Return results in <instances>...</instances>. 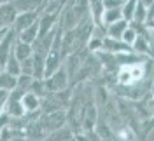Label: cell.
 Segmentation results:
<instances>
[{"instance_id":"cell-1","label":"cell","mask_w":154,"mask_h":141,"mask_svg":"<svg viewBox=\"0 0 154 141\" xmlns=\"http://www.w3.org/2000/svg\"><path fill=\"white\" fill-rule=\"evenodd\" d=\"M68 84V78H67V73H65V70H58V72H54L53 75L49 77L48 80H46V85H48L49 91H61V89H65Z\"/></svg>"},{"instance_id":"cell-2","label":"cell","mask_w":154,"mask_h":141,"mask_svg":"<svg viewBox=\"0 0 154 141\" xmlns=\"http://www.w3.org/2000/svg\"><path fill=\"white\" fill-rule=\"evenodd\" d=\"M14 21H16V30L18 31H23V30H26L28 26H32L33 23H37V12L35 10H25Z\"/></svg>"},{"instance_id":"cell-3","label":"cell","mask_w":154,"mask_h":141,"mask_svg":"<svg viewBox=\"0 0 154 141\" xmlns=\"http://www.w3.org/2000/svg\"><path fill=\"white\" fill-rule=\"evenodd\" d=\"M102 46L105 51L109 52H114V54H128L130 51H131V47L126 46V44H121V42H117V40H110V38H107L102 42Z\"/></svg>"},{"instance_id":"cell-4","label":"cell","mask_w":154,"mask_h":141,"mask_svg":"<svg viewBox=\"0 0 154 141\" xmlns=\"http://www.w3.org/2000/svg\"><path fill=\"white\" fill-rule=\"evenodd\" d=\"M12 54H14V57L18 59V63H21V61H25V59L32 57V46H30V44L18 42L16 46L12 47Z\"/></svg>"},{"instance_id":"cell-5","label":"cell","mask_w":154,"mask_h":141,"mask_svg":"<svg viewBox=\"0 0 154 141\" xmlns=\"http://www.w3.org/2000/svg\"><path fill=\"white\" fill-rule=\"evenodd\" d=\"M14 19H16V9L12 4H5L0 7V25H4V28L7 23H12Z\"/></svg>"},{"instance_id":"cell-6","label":"cell","mask_w":154,"mask_h":141,"mask_svg":"<svg viewBox=\"0 0 154 141\" xmlns=\"http://www.w3.org/2000/svg\"><path fill=\"white\" fill-rule=\"evenodd\" d=\"M21 106H23V110H25V112H33V110H37V108H38L37 94L25 93V94H23V98H21Z\"/></svg>"},{"instance_id":"cell-7","label":"cell","mask_w":154,"mask_h":141,"mask_svg":"<svg viewBox=\"0 0 154 141\" xmlns=\"http://www.w3.org/2000/svg\"><path fill=\"white\" fill-rule=\"evenodd\" d=\"M37 35H38V23H33L32 26H28L26 30H23V31L19 33V42H23V44H32V42H35Z\"/></svg>"},{"instance_id":"cell-8","label":"cell","mask_w":154,"mask_h":141,"mask_svg":"<svg viewBox=\"0 0 154 141\" xmlns=\"http://www.w3.org/2000/svg\"><path fill=\"white\" fill-rule=\"evenodd\" d=\"M126 28H128V23H126L125 19H121V21H117V23H114V25H110L109 30H107V33H109L110 40H112V38L116 40V38L123 37V33L126 31Z\"/></svg>"},{"instance_id":"cell-9","label":"cell","mask_w":154,"mask_h":141,"mask_svg":"<svg viewBox=\"0 0 154 141\" xmlns=\"http://www.w3.org/2000/svg\"><path fill=\"white\" fill-rule=\"evenodd\" d=\"M16 84H18V78H16V77L9 75L7 72L0 73V91H4V93L12 91V89L16 87Z\"/></svg>"},{"instance_id":"cell-10","label":"cell","mask_w":154,"mask_h":141,"mask_svg":"<svg viewBox=\"0 0 154 141\" xmlns=\"http://www.w3.org/2000/svg\"><path fill=\"white\" fill-rule=\"evenodd\" d=\"M102 18H103V23L110 26V25H114L117 21H121V19H123V14H121V9L117 7V9H107L105 14H103Z\"/></svg>"},{"instance_id":"cell-11","label":"cell","mask_w":154,"mask_h":141,"mask_svg":"<svg viewBox=\"0 0 154 141\" xmlns=\"http://www.w3.org/2000/svg\"><path fill=\"white\" fill-rule=\"evenodd\" d=\"M133 47L137 52H145L147 56H151V47H149V42L145 40L144 37H137V40L133 42Z\"/></svg>"},{"instance_id":"cell-12","label":"cell","mask_w":154,"mask_h":141,"mask_svg":"<svg viewBox=\"0 0 154 141\" xmlns=\"http://www.w3.org/2000/svg\"><path fill=\"white\" fill-rule=\"evenodd\" d=\"M89 9L93 12V19H95L96 25H100L102 23V12H103V2H91V5H89Z\"/></svg>"},{"instance_id":"cell-13","label":"cell","mask_w":154,"mask_h":141,"mask_svg":"<svg viewBox=\"0 0 154 141\" xmlns=\"http://www.w3.org/2000/svg\"><path fill=\"white\" fill-rule=\"evenodd\" d=\"M125 5V9H123V16H125V21H133V16H135V5H137V2H126L123 4Z\"/></svg>"},{"instance_id":"cell-14","label":"cell","mask_w":154,"mask_h":141,"mask_svg":"<svg viewBox=\"0 0 154 141\" xmlns=\"http://www.w3.org/2000/svg\"><path fill=\"white\" fill-rule=\"evenodd\" d=\"M137 37H138V35H137L135 28H130V26H128V28H126V31L123 33V40H125L126 46H133V42L137 40Z\"/></svg>"}]
</instances>
